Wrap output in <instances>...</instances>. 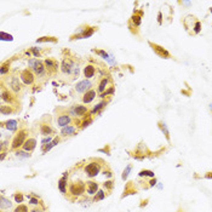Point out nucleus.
Masks as SVG:
<instances>
[{
    "mask_svg": "<svg viewBox=\"0 0 212 212\" xmlns=\"http://www.w3.org/2000/svg\"><path fill=\"white\" fill-rule=\"evenodd\" d=\"M96 30L97 27H85V28H81L79 30V33H77L75 35H72L70 40H74V39H87L90 37H92Z\"/></svg>",
    "mask_w": 212,
    "mask_h": 212,
    "instance_id": "f257e3e1",
    "label": "nucleus"
},
{
    "mask_svg": "<svg viewBox=\"0 0 212 212\" xmlns=\"http://www.w3.org/2000/svg\"><path fill=\"white\" fill-rule=\"evenodd\" d=\"M85 189H86V186L84 182H73L70 186H69V193L74 196H80L85 193Z\"/></svg>",
    "mask_w": 212,
    "mask_h": 212,
    "instance_id": "f03ea898",
    "label": "nucleus"
},
{
    "mask_svg": "<svg viewBox=\"0 0 212 212\" xmlns=\"http://www.w3.org/2000/svg\"><path fill=\"white\" fill-rule=\"evenodd\" d=\"M26 136H27L26 130H21V131H18V134L15 136V138H14V141H12L11 148H12V149H17V148H19L21 146L23 147V144H24V142H26Z\"/></svg>",
    "mask_w": 212,
    "mask_h": 212,
    "instance_id": "7ed1b4c3",
    "label": "nucleus"
},
{
    "mask_svg": "<svg viewBox=\"0 0 212 212\" xmlns=\"http://www.w3.org/2000/svg\"><path fill=\"white\" fill-rule=\"evenodd\" d=\"M142 16H143V11H142V10H139V11H135V12H134L132 17L130 18V22H129V27H130V29H131V30H132L134 28L137 29V28L139 27L141 21H142Z\"/></svg>",
    "mask_w": 212,
    "mask_h": 212,
    "instance_id": "20e7f679",
    "label": "nucleus"
},
{
    "mask_svg": "<svg viewBox=\"0 0 212 212\" xmlns=\"http://www.w3.org/2000/svg\"><path fill=\"white\" fill-rule=\"evenodd\" d=\"M99 171H101V166H99V164H97L96 161H92V162H90V164H87L85 166V172L89 177H95V176L99 174Z\"/></svg>",
    "mask_w": 212,
    "mask_h": 212,
    "instance_id": "39448f33",
    "label": "nucleus"
},
{
    "mask_svg": "<svg viewBox=\"0 0 212 212\" xmlns=\"http://www.w3.org/2000/svg\"><path fill=\"white\" fill-rule=\"evenodd\" d=\"M74 68H75V64H74V62L70 58H64L62 61L61 69H62V72L64 74H72L73 70H74Z\"/></svg>",
    "mask_w": 212,
    "mask_h": 212,
    "instance_id": "423d86ee",
    "label": "nucleus"
},
{
    "mask_svg": "<svg viewBox=\"0 0 212 212\" xmlns=\"http://www.w3.org/2000/svg\"><path fill=\"white\" fill-rule=\"evenodd\" d=\"M21 79L22 81L26 84V85H30L34 82V74L29 70V69H24L22 73H21Z\"/></svg>",
    "mask_w": 212,
    "mask_h": 212,
    "instance_id": "0eeeda50",
    "label": "nucleus"
},
{
    "mask_svg": "<svg viewBox=\"0 0 212 212\" xmlns=\"http://www.w3.org/2000/svg\"><path fill=\"white\" fill-rule=\"evenodd\" d=\"M149 45L152 46L153 51H154L158 56H160V57H162V58H170V54H169L164 47H161V46L156 45V44H153V42H149Z\"/></svg>",
    "mask_w": 212,
    "mask_h": 212,
    "instance_id": "6e6552de",
    "label": "nucleus"
},
{
    "mask_svg": "<svg viewBox=\"0 0 212 212\" xmlns=\"http://www.w3.org/2000/svg\"><path fill=\"white\" fill-rule=\"evenodd\" d=\"M91 81H89V80H81V81H79L77 85H75V90H77V92H87L90 89H91Z\"/></svg>",
    "mask_w": 212,
    "mask_h": 212,
    "instance_id": "1a4fd4ad",
    "label": "nucleus"
},
{
    "mask_svg": "<svg viewBox=\"0 0 212 212\" xmlns=\"http://www.w3.org/2000/svg\"><path fill=\"white\" fill-rule=\"evenodd\" d=\"M34 69V72H35V74H37V77L39 78H42L45 77V72H46V67H45V64L41 62V61H38V63L35 64V67L33 68Z\"/></svg>",
    "mask_w": 212,
    "mask_h": 212,
    "instance_id": "9d476101",
    "label": "nucleus"
},
{
    "mask_svg": "<svg viewBox=\"0 0 212 212\" xmlns=\"http://www.w3.org/2000/svg\"><path fill=\"white\" fill-rule=\"evenodd\" d=\"M70 113L74 116H82L87 113V108L85 106H75L73 109H70Z\"/></svg>",
    "mask_w": 212,
    "mask_h": 212,
    "instance_id": "9b49d317",
    "label": "nucleus"
},
{
    "mask_svg": "<svg viewBox=\"0 0 212 212\" xmlns=\"http://www.w3.org/2000/svg\"><path fill=\"white\" fill-rule=\"evenodd\" d=\"M35 146H37V141L34 138H28L23 144V149L26 152H32L35 148Z\"/></svg>",
    "mask_w": 212,
    "mask_h": 212,
    "instance_id": "f8f14e48",
    "label": "nucleus"
},
{
    "mask_svg": "<svg viewBox=\"0 0 212 212\" xmlns=\"http://www.w3.org/2000/svg\"><path fill=\"white\" fill-rule=\"evenodd\" d=\"M45 67H46V69L49 70V72H56L58 69V64L54 61V59H51V58H47V59H45Z\"/></svg>",
    "mask_w": 212,
    "mask_h": 212,
    "instance_id": "ddd939ff",
    "label": "nucleus"
},
{
    "mask_svg": "<svg viewBox=\"0 0 212 212\" xmlns=\"http://www.w3.org/2000/svg\"><path fill=\"white\" fill-rule=\"evenodd\" d=\"M86 190H87V194H89V195L96 194L97 190H98V184H97L96 182H92V181L87 182V184H86Z\"/></svg>",
    "mask_w": 212,
    "mask_h": 212,
    "instance_id": "4468645a",
    "label": "nucleus"
},
{
    "mask_svg": "<svg viewBox=\"0 0 212 212\" xmlns=\"http://www.w3.org/2000/svg\"><path fill=\"white\" fill-rule=\"evenodd\" d=\"M67 178H68V174L67 172H64V174H63V177L59 179V182H58V188H59V190H61V193H66V190H67Z\"/></svg>",
    "mask_w": 212,
    "mask_h": 212,
    "instance_id": "2eb2a0df",
    "label": "nucleus"
},
{
    "mask_svg": "<svg viewBox=\"0 0 212 212\" xmlns=\"http://www.w3.org/2000/svg\"><path fill=\"white\" fill-rule=\"evenodd\" d=\"M95 73H96V68H95L92 64H87V66L84 68V75H85V78H87V79L94 77Z\"/></svg>",
    "mask_w": 212,
    "mask_h": 212,
    "instance_id": "dca6fc26",
    "label": "nucleus"
},
{
    "mask_svg": "<svg viewBox=\"0 0 212 212\" xmlns=\"http://www.w3.org/2000/svg\"><path fill=\"white\" fill-rule=\"evenodd\" d=\"M70 121H72V120H70V118H69L68 115H59L58 116V119H57L58 126H61V127H66V126H68Z\"/></svg>",
    "mask_w": 212,
    "mask_h": 212,
    "instance_id": "f3484780",
    "label": "nucleus"
},
{
    "mask_svg": "<svg viewBox=\"0 0 212 212\" xmlns=\"http://www.w3.org/2000/svg\"><path fill=\"white\" fill-rule=\"evenodd\" d=\"M75 132H77L75 127L74 126H70V125H68L66 127H62V130H61V134L63 136H73L75 135Z\"/></svg>",
    "mask_w": 212,
    "mask_h": 212,
    "instance_id": "a211bd4d",
    "label": "nucleus"
},
{
    "mask_svg": "<svg viewBox=\"0 0 212 212\" xmlns=\"http://www.w3.org/2000/svg\"><path fill=\"white\" fill-rule=\"evenodd\" d=\"M10 87L15 91V92H18L21 91V84H19V80L17 77H12L11 81H10Z\"/></svg>",
    "mask_w": 212,
    "mask_h": 212,
    "instance_id": "6ab92c4d",
    "label": "nucleus"
},
{
    "mask_svg": "<svg viewBox=\"0 0 212 212\" xmlns=\"http://www.w3.org/2000/svg\"><path fill=\"white\" fill-rule=\"evenodd\" d=\"M95 96H96V91L95 90H89L87 92H85V95L82 97V101H84V103H90L95 98Z\"/></svg>",
    "mask_w": 212,
    "mask_h": 212,
    "instance_id": "aec40b11",
    "label": "nucleus"
},
{
    "mask_svg": "<svg viewBox=\"0 0 212 212\" xmlns=\"http://www.w3.org/2000/svg\"><path fill=\"white\" fill-rule=\"evenodd\" d=\"M1 99H2V102H7V103H12V102H14V97H12V95H11L9 91L4 90V89H2V91H1Z\"/></svg>",
    "mask_w": 212,
    "mask_h": 212,
    "instance_id": "412c9836",
    "label": "nucleus"
},
{
    "mask_svg": "<svg viewBox=\"0 0 212 212\" xmlns=\"http://www.w3.org/2000/svg\"><path fill=\"white\" fill-rule=\"evenodd\" d=\"M58 142H59V138H58V137H56V138H55V139H54L52 142H50V143H49V146H47V144L42 146V153H46V152H49V150H50V149H51L52 147H55L56 144H58Z\"/></svg>",
    "mask_w": 212,
    "mask_h": 212,
    "instance_id": "4be33fe9",
    "label": "nucleus"
},
{
    "mask_svg": "<svg viewBox=\"0 0 212 212\" xmlns=\"http://www.w3.org/2000/svg\"><path fill=\"white\" fill-rule=\"evenodd\" d=\"M40 132H41V135L47 136V135H50V134L52 132V129L50 127V125L42 124V125H40Z\"/></svg>",
    "mask_w": 212,
    "mask_h": 212,
    "instance_id": "5701e85b",
    "label": "nucleus"
},
{
    "mask_svg": "<svg viewBox=\"0 0 212 212\" xmlns=\"http://www.w3.org/2000/svg\"><path fill=\"white\" fill-rule=\"evenodd\" d=\"M6 129L9 131H16L17 130V121L16 120H7L6 121Z\"/></svg>",
    "mask_w": 212,
    "mask_h": 212,
    "instance_id": "b1692460",
    "label": "nucleus"
},
{
    "mask_svg": "<svg viewBox=\"0 0 212 212\" xmlns=\"http://www.w3.org/2000/svg\"><path fill=\"white\" fill-rule=\"evenodd\" d=\"M12 206V202L10 200H7L6 198L1 196V210H5V209H10Z\"/></svg>",
    "mask_w": 212,
    "mask_h": 212,
    "instance_id": "393cba45",
    "label": "nucleus"
},
{
    "mask_svg": "<svg viewBox=\"0 0 212 212\" xmlns=\"http://www.w3.org/2000/svg\"><path fill=\"white\" fill-rule=\"evenodd\" d=\"M107 85H108V79H107V78H103V79L101 80L99 85H98V92H103V91L106 90Z\"/></svg>",
    "mask_w": 212,
    "mask_h": 212,
    "instance_id": "a878e982",
    "label": "nucleus"
},
{
    "mask_svg": "<svg viewBox=\"0 0 212 212\" xmlns=\"http://www.w3.org/2000/svg\"><path fill=\"white\" fill-rule=\"evenodd\" d=\"M0 112H1V114L2 115H6V114H10V113H12L14 110L9 107V106H5V104H1V107H0Z\"/></svg>",
    "mask_w": 212,
    "mask_h": 212,
    "instance_id": "bb28decb",
    "label": "nucleus"
},
{
    "mask_svg": "<svg viewBox=\"0 0 212 212\" xmlns=\"http://www.w3.org/2000/svg\"><path fill=\"white\" fill-rule=\"evenodd\" d=\"M45 41H51V42H57V38L55 37H42L37 40V42H45Z\"/></svg>",
    "mask_w": 212,
    "mask_h": 212,
    "instance_id": "cd10ccee",
    "label": "nucleus"
},
{
    "mask_svg": "<svg viewBox=\"0 0 212 212\" xmlns=\"http://www.w3.org/2000/svg\"><path fill=\"white\" fill-rule=\"evenodd\" d=\"M159 126H160L161 131H162V132L165 134L166 138H167V139H170V136H169V131H167V129H166V125H165L164 122H159Z\"/></svg>",
    "mask_w": 212,
    "mask_h": 212,
    "instance_id": "c85d7f7f",
    "label": "nucleus"
},
{
    "mask_svg": "<svg viewBox=\"0 0 212 212\" xmlns=\"http://www.w3.org/2000/svg\"><path fill=\"white\" fill-rule=\"evenodd\" d=\"M14 212H28V206H27V205L21 204V205H18V206L16 207V210H15Z\"/></svg>",
    "mask_w": 212,
    "mask_h": 212,
    "instance_id": "c756f323",
    "label": "nucleus"
},
{
    "mask_svg": "<svg viewBox=\"0 0 212 212\" xmlns=\"http://www.w3.org/2000/svg\"><path fill=\"white\" fill-rule=\"evenodd\" d=\"M97 195H95V198H94V200L95 201H99V200H103L104 199V192L103 190H99V192H97Z\"/></svg>",
    "mask_w": 212,
    "mask_h": 212,
    "instance_id": "7c9ffc66",
    "label": "nucleus"
},
{
    "mask_svg": "<svg viewBox=\"0 0 212 212\" xmlns=\"http://www.w3.org/2000/svg\"><path fill=\"white\" fill-rule=\"evenodd\" d=\"M131 169H132V165H127V166H126V169H125L124 172H122V179H126V178H127V176L130 174Z\"/></svg>",
    "mask_w": 212,
    "mask_h": 212,
    "instance_id": "2f4dec72",
    "label": "nucleus"
},
{
    "mask_svg": "<svg viewBox=\"0 0 212 212\" xmlns=\"http://www.w3.org/2000/svg\"><path fill=\"white\" fill-rule=\"evenodd\" d=\"M92 122V118L91 116H87V119H85L84 121H82V125H81V129H85V127H87Z\"/></svg>",
    "mask_w": 212,
    "mask_h": 212,
    "instance_id": "473e14b6",
    "label": "nucleus"
},
{
    "mask_svg": "<svg viewBox=\"0 0 212 212\" xmlns=\"http://www.w3.org/2000/svg\"><path fill=\"white\" fill-rule=\"evenodd\" d=\"M106 104H107V102H101L99 104H97L96 107L94 108V110H92V114H94V113H97V112H98L99 109H102V108H103Z\"/></svg>",
    "mask_w": 212,
    "mask_h": 212,
    "instance_id": "72a5a7b5",
    "label": "nucleus"
},
{
    "mask_svg": "<svg viewBox=\"0 0 212 212\" xmlns=\"http://www.w3.org/2000/svg\"><path fill=\"white\" fill-rule=\"evenodd\" d=\"M0 35H1V40H9V41H11V40H12V35H10V34H6V33H5V32H1V34H0Z\"/></svg>",
    "mask_w": 212,
    "mask_h": 212,
    "instance_id": "f704fd0d",
    "label": "nucleus"
},
{
    "mask_svg": "<svg viewBox=\"0 0 212 212\" xmlns=\"http://www.w3.org/2000/svg\"><path fill=\"white\" fill-rule=\"evenodd\" d=\"M94 52H96V54H98V55H101L102 57L106 58V59H109L108 54H107V52H104V51H102V50H94Z\"/></svg>",
    "mask_w": 212,
    "mask_h": 212,
    "instance_id": "c9c22d12",
    "label": "nucleus"
},
{
    "mask_svg": "<svg viewBox=\"0 0 212 212\" xmlns=\"http://www.w3.org/2000/svg\"><path fill=\"white\" fill-rule=\"evenodd\" d=\"M139 176H149V177H154V172L148 171V170H143L139 172Z\"/></svg>",
    "mask_w": 212,
    "mask_h": 212,
    "instance_id": "e433bc0d",
    "label": "nucleus"
},
{
    "mask_svg": "<svg viewBox=\"0 0 212 212\" xmlns=\"http://www.w3.org/2000/svg\"><path fill=\"white\" fill-rule=\"evenodd\" d=\"M16 156H17V158H29L30 154H27V153H24V152H17V153H16Z\"/></svg>",
    "mask_w": 212,
    "mask_h": 212,
    "instance_id": "4c0bfd02",
    "label": "nucleus"
},
{
    "mask_svg": "<svg viewBox=\"0 0 212 212\" xmlns=\"http://www.w3.org/2000/svg\"><path fill=\"white\" fill-rule=\"evenodd\" d=\"M15 200H16L17 202H22V201H23V195L21 193L15 194Z\"/></svg>",
    "mask_w": 212,
    "mask_h": 212,
    "instance_id": "58836bf2",
    "label": "nucleus"
},
{
    "mask_svg": "<svg viewBox=\"0 0 212 212\" xmlns=\"http://www.w3.org/2000/svg\"><path fill=\"white\" fill-rule=\"evenodd\" d=\"M9 68H10V67H7L6 64H2V66H1V69H0V73L4 75V74L7 72V69H9Z\"/></svg>",
    "mask_w": 212,
    "mask_h": 212,
    "instance_id": "ea45409f",
    "label": "nucleus"
},
{
    "mask_svg": "<svg viewBox=\"0 0 212 212\" xmlns=\"http://www.w3.org/2000/svg\"><path fill=\"white\" fill-rule=\"evenodd\" d=\"M51 139H52V138H51V137H49V136H47V137H45V138H44V139L41 141V143H42V146H45L46 143L49 144V143L51 142Z\"/></svg>",
    "mask_w": 212,
    "mask_h": 212,
    "instance_id": "a19ab883",
    "label": "nucleus"
},
{
    "mask_svg": "<svg viewBox=\"0 0 212 212\" xmlns=\"http://www.w3.org/2000/svg\"><path fill=\"white\" fill-rule=\"evenodd\" d=\"M113 92H114V89L113 87H110L108 91H106L103 95H102V97H104V96H107V95H113Z\"/></svg>",
    "mask_w": 212,
    "mask_h": 212,
    "instance_id": "79ce46f5",
    "label": "nucleus"
},
{
    "mask_svg": "<svg viewBox=\"0 0 212 212\" xmlns=\"http://www.w3.org/2000/svg\"><path fill=\"white\" fill-rule=\"evenodd\" d=\"M112 183H113V182H110V181H109V182H106V183H104V187H108L109 189H112V187H113Z\"/></svg>",
    "mask_w": 212,
    "mask_h": 212,
    "instance_id": "37998d69",
    "label": "nucleus"
},
{
    "mask_svg": "<svg viewBox=\"0 0 212 212\" xmlns=\"http://www.w3.org/2000/svg\"><path fill=\"white\" fill-rule=\"evenodd\" d=\"M33 54H34V56H35V57H40V55H39V51L37 50V49H33Z\"/></svg>",
    "mask_w": 212,
    "mask_h": 212,
    "instance_id": "c03bdc74",
    "label": "nucleus"
},
{
    "mask_svg": "<svg viewBox=\"0 0 212 212\" xmlns=\"http://www.w3.org/2000/svg\"><path fill=\"white\" fill-rule=\"evenodd\" d=\"M30 204H33V205H38L39 201L37 200V199H32V200H30Z\"/></svg>",
    "mask_w": 212,
    "mask_h": 212,
    "instance_id": "a18cd8bd",
    "label": "nucleus"
},
{
    "mask_svg": "<svg viewBox=\"0 0 212 212\" xmlns=\"http://www.w3.org/2000/svg\"><path fill=\"white\" fill-rule=\"evenodd\" d=\"M30 212H42L41 210H38V209H34V210H32Z\"/></svg>",
    "mask_w": 212,
    "mask_h": 212,
    "instance_id": "49530a36",
    "label": "nucleus"
}]
</instances>
